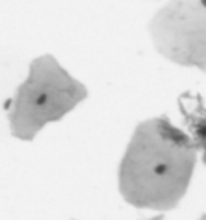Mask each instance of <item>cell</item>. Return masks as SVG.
<instances>
[{"mask_svg": "<svg viewBox=\"0 0 206 220\" xmlns=\"http://www.w3.org/2000/svg\"><path fill=\"white\" fill-rule=\"evenodd\" d=\"M153 172H155V175H164L168 172V164H156L153 167Z\"/></svg>", "mask_w": 206, "mask_h": 220, "instance_id": "1", "label": "cell"}, {"mask_svg": "<svg viewBox=\"0 0 206 220\" xmlns=\"http://www.w3.org/2000/svg\"><path fill=\"white\" fill-rule=\"evenodd\" d=\"M201 2H203V3H204V5H206V0H201Z\"/></svg>", "mask_w": 206, "mask_h": 220, "instance_id": "2", "label": "cell"}]
</instances>
